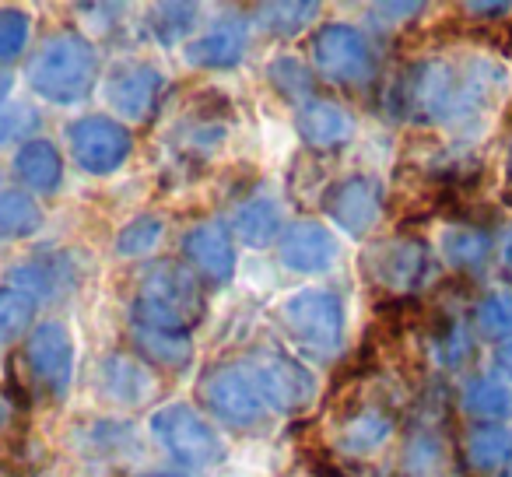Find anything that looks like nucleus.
<instances>
[{
    "label": "nucleus",
    "instance_id": "f257e3e1",
    "mask_svg": "<svg viewBox=\"0 0 512 477\" xmlns=\"http://www.w3.org/2000/svg\"><path fill=\"white\" fill-rule=\"evenodd\" d=\"M204 309L207 306L204 292H200V278L190 267L151 264L137 281L130 323L190 337V330L204 320Z\"/></svg>",
    "mask_w": 512,
    "mask_h": 477
},
{
    "label": "nucleus",
    "instance_id": "f03ea898",
    "mask_svg": "<svg viewBox=\"0 0 512 477\" xmlns=\"http://www.w3.org/2000/svg\"><path fill=\"white\" fill-rule=\"evenodd\" d=\"M29 88L53 106H74L99 78V53L81 32L60 29L43 39L29 60Z\"/></svg>",
    "mask_w": 512,
    "mask_h": 477
},
{
    "label": "nucleus",
    "instance_id": "7ed1b4c3",
    "mask_svg": "<svg viewBox=\"0 0 512 477\" xmlns=\"http://www.w3.org/2000/svg\"><path fill=\"white\" fill-rule=\"evenodd\" d=\"M151 435H155L158 446H162L172 460L190 470H207L225 460L221 432L197 411V407L183 404V400L158 407V411L151 414Z\"/></svg>",
    "mask_w": 512,
    "mask_h": 477
},
{
    "label": "nucleus",
    "instance_id": "20e7f679",
    "mask_svg": "<svg viewBox=\"0 0 512 477\" xmlns=\"http://www.w3.org/2000/svg\"><path fill=\"white\" fill-rule=\"evenodd\" d=\"M200 393H204L207 411L232 428H253L271 414L264 390H260V379L249 369L246 358L214 365L200 383Z\"/></svg>",
    "mask_w": 512,
    "mask_h": 477
},
{
    "label": "nucleus",
    "instance_id": "39448f33",
    "mask_svg": "<svg viewBox=\"0 0 512 477\" xmlns=\"http://www.w3.org/2000/svg\"><path fill=\"white\" fill-rule=\"evenodd\" d=\"M22 362H25V369H29L32 390H39L50 400H64L67 393H71L74 365H78L71 330L60 320L36 323V327L29 330V337H25Z\"/></svg>",
    "mask_w": 512,
    "mask_h": 477
},
{
    "label": "nucleus",
    "instance_id": "423d86ee",
    "mask_svg": "<svg viewBox=\"0 0 512 477\" xmlns=\"http://www.w3.org/2000/svg\"><path fill=\"white\" fill-rule=\"evenodd\" d=\"M285 330L313 355H334L344 337V306L334 292L323 288H302L288 295L278 309Z\"/></svg>",
    "mask_w": 512,
    "mask_h": 477
},
{
    "label": "nucleus",
    "instance_id": "0eeeda50",
    "mask_svg": "<svg viewBox=\"0 0 512 477\" xmlns=\"http://www.w3.org/2000/svg\"><path fill=\"white\" fill-rule=\"evenodd\" d=\"M309 57L320 78L334 85H365L376 74V57L372 46L355 25L330 22L313 32L309 39Z\"/></svg>",
    "mask_w": 512,
    "mask_h": 477
},
{
    "label": "nucleus",
    "instance_id": "6e6552de",
    "mask_svg": "<svg viewBox=\"0 0 512 477\" xmlns=\"http://www.w3.org/2000/svg\"><path fill=\"white\" fill-rule=\"evenodd\" d=\"M67 144L78 169L88 176H113L127 165L134 151V137L113 116H81L67 127Z\"/></svg>",
    "mask_w": 512,
    "mask_h": 477
},
{
    "label": "nucleus",
    "instance_id": "1a4fd4ad",
    "mask_svg": "<svg viewBox=\"0 0 512 477\" xmlns=\"http://www.w3.org/2000/svg\"><path fill=\"white\" fill-rule=\"evenodd\" d=\"M249 369L260 379L271 414H299L316 400V376L292 355L281 351H256L246 355Z\"/></svg>",
    "mask_w": 512,
    "mask_h": 477
},
{
    "label": "nucleus",
    "instance_id": "9d476101",
    "mask_svg": "<svg viewBox=\"0 0 512 477\" xmlns=\"http://www.w3.org/2000/svg\"><path fill=\"white\" fill-rule=\"evenodd\" d=\"M165 78L158 74L155 64L144 60H120L109 67L106 74V102L113 106V113L127 123H148L155 116L158 102H162Z\"/></svg>",
    "mask_w": 512,
    "mask_h": 477
},
{
    "label": "nucleus",
    "instance_id": "9b49d317",
    "mask_svg": "<svg viewBox=\"0 0 512 477\" xmlns=\"http://www.w3.org/2000/svg\"><path fill=\"white\" fill-rule=\"evenodd\" d=\"M323 211L351 235H365L383 214V190L376 179L369 176H348L337 179L327 193H323Z\"/></svg>",
    "mask_w": 512,
    "mask_h": 477
},
{
    "label": "nucleus",
    "instance_id": "f8f14e48",
    "mask_svg": "<svg viewBox=\"0 0 512 477\" xmlns=\"http://www.w3.org/2000/svg\"><path fill=\"white\" fill-rule=\"evenodd\" d=\"M183 257L207 285H228L235 278V246L221 221H200L183 235Z\"/></svg>",
    "mask_w": 512,
    "mask_h": 477
},
{
    "label": "nucleus",
    "instance_id": "ddd939ff",
    "mask_svg": "<svg viewBox=\"0 0 512 477\" xmlns=\"http://www.w3.org/2000/svg\"><path fill=\"white\" fill-rule=\"evenodd\" d=\"M278 257L292 274H323L337 260V239L323 221L302 218L281 235Z\"/></svg>",
    "mask_w": 512,
    "mask_h": 477
},
{
    "label": "nucleus",
    "instance_id": "4468645a",
    "mask_svg": "<svg viewBox=\"0 0 512 477\" xmlns=\"http://www.w3.org/2000/svg\"><path fill=\"white\" fill-rule=\"evenodd\" d=\"M249 25L246 18H218L204 36L186 43V64L200 71H232L246 53Z\"/></svg>",
    "mask_w": 512,
    "mask_h": 477
},
{
    "label": "nucleus",
    "instance_id": "2eb2a0df",
    "mask_svg": "<svg viewBox=\"0 0 512 477\" xmlns=\"http://www.w3.org/2000/svg\"><path fill=\"white\" fill-rule=\"evenodd\" d=\"M295 130L316 151H334L355 137V116L334 99H313L299 106L295 113Z\"/></svg>",
    "mask_w": 512,
    "mask_h": 477
},
{
    "label": "nucleus",
    "instance_id": "dca6fc26",
    "mask_svg": "<svg viewBox=\"0 0 512 477\" xmlns=\"http://www.w3.org/2000/svg\"><path fill=\"white\" fill-rule=\"evenodd\" d=\"M99 379L102 393L116 404H144L155 393V376L148 372V365L137 355H106L99 362Z\"/></svg>",
    "mask_w": 512,
    "mask_h": 477
},
{
    "label": "nucleus",
    "instance_id": "f3484780",
    "mask_svg": "<svg viewBox=\"0 0 512 477\" xmlns=\"http://www.w3.org/2000/svg\"><path fill=\"white\" fill-rule=\"evenodd\" d=\"M15 179L25 186V193H57L64 183V158H60L57 144L46 137H32L11 158Z\"/></svg>",
    "mask_w": 512,
    "mask_h": 477
},
{
    "label": "nucleus",
    "instance_id": "a211bd4d",
    "mask_svg": "<svg viewBox=\"0 0 512 477\" xmlns=\"http://www.w3.org/2000/svg\"><path fill=\"white\" fill-rule=\"evenodd\" d=\"M281 204L274 197H249L232 211V235L249 250H264L281 232Z\"/></svg>",
    "mask_w": 512,
    "mask_h": 477
},
{
    "label": "nucleus",
    "instance_id": "6ab92c4d",
    "mask_svg": "<svg viewBox=\"0 0 512 477\" xmlns=\"http://www.w3.org/2000/svg\"><path fill=\"white\" fill-rule=\"evenodd\" d=\"M365 267L376 281H383L386 288H411L421 278V267H425V253L414 243H390L376 246V250L365 257Z\"/></svg>",
    "mask_w": 512,
    "mask_h": 477
},
{
    "label": "nucleus",
    "instance_id": "aec40b11",
    "mask_svg": "<svg viewBox=\"0 0 512 477\" xmlns=\"http://www.w3.org/2000/svg\"><path fill=\"white\" fill-rule=\"evenodd\" d=\"M130 337H134L137 358H141V362L162 365V369H183L193 355V341L183 334H165V330L130 323Z\"/></svg>",
    "mask_w": 512,
    "mask_h": 477
},
{
    "label": "nucleus",
    "instance_id": "412c9836",
    "mask_svg": "<svg viewBox=\"0 0 512 477\" xmlns=\"http://www.w3.org/2000/svg\"><path fill=\"white\" fill-rule=\"evenodd\" d=\"M390 435V418L376 407H365V411H355L337 432V446L351 456H369L383 446V439Z\"/></svg>",
    "mask_w": 512,
    "mask_h": 477
},
{
    "label": "nucleus",
    "instance_id": "4be33fe9",
    "mask_svg": "<svg viewBox=\"0 0 512 477\" xmlns=\"http://www.w3.org/2000/svg\"><path fill=\"white\" fill-rule=\"evenodd\" d=\"M43 228V211L25 190L0 193V243L8 239H29Z\"/></svg>",
    "mask_w": 512,
    "mask_h": 477
},
{
    "label": "nucleus",
    "instance_id": "5701e85b",
    "mask_svg": "<svg viewBox=\"0 0 512 477\" xmlns=\"http://www.w3.org/2000/svg\"><path fill=\"white\" fill-rule=\"evenodd\" d=\"M253 15L256 25H264L274 36H299L320 15V4L316 0H281V4H260Z\"/></svg>",
    "mask_w": 512,
    "mask_h": 477
},
{
    "label": "nucleus",
    "instance_id": "b1692460",
    "mask_svg": "<svg viewBox=\"0 0 512 477\" xmlns=\"http://www.w3.org/2000/svg\"><path fill=\"white\" fill-rule=\"evenodd\" d=\"M267 78H271L274 92H278L281 99L295 102V106H306V102L316 99L313 71H309L299 57H274L271 64H267Z\"/></svg>",
    "mask_w": 512,
    "mask_h": 477
},
{
    "label": "nucleus",
    "instance_id": "393cba45",
    "mask_svg": "<svg viewBox=\"0 0 512 477\" xmlns=\"http://www.w3.org/2000/svg\"><path fill=\"white\" fill-rule=\"evenodd\" d=\"M36 327V299L22 288H0V351Z\"/></svg>",
    "mask_w": 512,
    "mask_h": 477
},
{
    "label": "nucleus",
    "instance_id": "a878e982",
    "mask_svg": "<svg viewBox=\"0 0 512 477\" xmlns=\"http://www.w3.org/2000/svg\"><path fill=\"white\" fill-rule=\"evenodd\" d=\"M151 32L162 46L172 43H190V32L200 22V8L197 4H158L151 8Z\"/></svg>",
    "mask_w": 512,
    "mask_h": 477
},
{
    "label": "nucleus",
    "instance_id": "bb28decb",
    "mask_svg": "<svg viewBox=\"0 0 512 477\" xmlns=\"http://www.w3.org/2000/svg\"><path fill=\"white\" fill-rule=\"evenodd\" d=\"M165 221L155 218V214H141L134 218L120 235H116V253L120 257H148L158 243H162Z\"/></svg>",
    "mask_w": 512,
    "mask_h": 477
},
{
    "label": "nucleus",
    "instance_id": "cd10ccee",
    "mask_svg": "<svg viewBox=\"0 0 512 477\" xmlns=\"http://www.w3.org/2000/svg\"><path fill=\"white\" fill-rule=\"evenodd\" d=\"M29 46V11L0 8V64L15 60Z\"/></svg>",
    "mask_w": 512,
    "mask_h": 477
},
{
    "label": "nucleus",
    "instance_id": "c85d7f7f",
    "mask_svg": "<svg viewBox=\"0 0 512 477\" xmlns=\"http://www.w3.org/2000/svg\"><path fill=\"white\" fill-rule=\"evenodd\" d=\"M36 127H39V113L32 106H25V102H4L0 106V148L25 137Z\"/></svg>",
    "mask_w": 512,
    "mask_h": 477
},
{
    "label": "nucleus",
    "instance_id": "c756f323",
    "mask_svg": "<svg viewBox=\"0 0 512 477\" xmlns=\"http://www.w3.org/2000/svg\"><path fill=\"white\" fill-rule=\"evenodd\" d=\"M11 85H15V78H11V74L4 71V67H0V106H4V102H8V95H11Z\"/></svg>",
    "mask_w": 512,
    "mask_h": 477
},
{
    "label": "nucleus",
    "instance_id": "7c9ffc66",
    "mask_svg": "<svg viewBox=\"0 0 512 477\" xmlns=\"http://www.w3.org/2000/svg\"><path fill=\"white\" fill-rule=\"evenodd\" d=\"M4 418H8V404L0 400V425H4Z\"/></svg>",
    "mask_w": 512,
    "mask_h": 477
},
{
    "label": "nucleus",
    "instance_id": "2f4dec72",
    "mask_svg": "<svg viewBox=\"0 0 512 477\" xmlns=\"http://www.w3.org/2000/svg\"><path fill=\"white\" fill-rule=\"evenodd\" d=\"M141 477H179V474H141Z\"/></svg>",
    "mask_w": 512,
    "mask_h": 477
}]
</instances>
